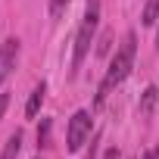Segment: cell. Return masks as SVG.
I'll return each instance as SVG.
<instances>
[{"label":"cell","mask_w":159,"mask_h":159,"mask_svg":"<svg viewBox=\"0 0 159 159\" xmlns=\"http://www.w3.org/2000/svg\"><path fill=\"white\" fill-rule=\"evenodd\" d=\"M156 47H159V34H156Z\"/></svg>","instance_id":"obj_15"},{"label":"cell","mask_w":159,"mask_h":159,"mask_svg":"<svg viewBox=\"0 0 159 159\" xmlns=\"http://www.w3.org/2000/svg\"><path fill=\"white\" fill-rule=\"evenodd\" d=\"M7 106H10V94H0V119H3V112H7Z\"/></svg>","instance_id":"obj_12"},{"label":"cell","mask_w":159,"mask_h":159,"mask_svg":"<svg viewBox=\"0 0 159 159\" xmlns=\"http://www.w3.org/2000/svg\"><path fill=\"white\" fill-rule=\"evenodd\" d=\"M143 159H159V143H156V147H150V150L143 153Z\"/></svg>","instance_id":"obj_13"},{"label":"cell","mask_w":159,"mask_h":159,"mask_svg":"<svg viewBox=\"0 0 159 159\" xmlns=\"http://www.w3.org/2000/svg\"><path fill=\"white\" fill-rule=\"evenodd\" d=\"M66 7H69V0H50V16L59 19V16L66 13Z\"/></svg>","instance_id":"obj_10"},{"label":"cell","mask_w":159,"mask_h":159,"mask_svg":"<svg viewBox=\"0 0 159 159\" xmlns=\"http://www.w3.org/2000/svg\"><path fill=\"white\" fill-rule=\"evenodd\" d=\"M134 53H137V38H134V31H128L125 41L119 44V50H116L109 69H106V78H103L100 88H97V106H103V103H106V94L131 75V69H134Z\"/></svg>","instance_id":"obj_1"},{"label":"cell","mask_w":159,"mask_h":159,"mask_svg":"<svg viewBox=\"0 0 159 159\" xmlns=\"http://www.w3.org/2000/svg\"><path fill=\"white\" fill-rule=\"evenodd\" d=\"M16 59H19V41L10 38V41H3V47H0V88H3V81L13 75Z\"/></svg>","instance_id":"obj_4"},{"label":"cell","mask_w":159,"mask_h":159,"mask_svg":"<svg viewBox=\"0 0 159 159\" xmlns=\"http://www.w3.org/2000/svg\"><path fill=\"white\" fill-rule=\"evenodd\" d=\"M106 50H109V34H103L100 44H97V53H106Z\"/></svg>","instance_id":"obj_11"},{"label":"cell","mask_w":159,"mask_h":159,"mask_svg":"<svg viewBox=\"0 0 159 159\" xmlns=\"http://www.w3.org/2000/svg\"><path fill=\"white\" fill-rule=\"evenodd\" d=\"M156 19H159V0H147L140 22H143V25H156Z\"/></svg>","instance_id":"obj_8"},{"label":"cell","mask_w":159,"mask_h":159,"mask_svg":"<svg viewBox=\"0 0 159 159\" xmlns=\"http://www.w3.org/2000/svg\"><path fill=\"white\" fill-rule=\"evenodd\" d=\"M47 143H50V119H44L38 128V147H47Z\"/></svg>","instance_id":"obj_9"},{"label":"cell","mask_w":159,"mask_h":159,"mask_svg":"<svg viewBox=\"0 0 159 159\" xmlns=\"http://www.w3.org/2000/svg\"><path fill=\"white\" fill-rule=\"evenodd\" d=\"M97 22H100V0H88L84 7V19H81V28L75 34V53H72V72L81 69L84 56L91 53V44H94V31H97Z\"/></svg>","instance_id":"obj_2"},{"label":"cell","mask_w":159,"mask_h":159,"mask_svg":"<svg viewBox=\"0 0 159 159\" xmlns=\"http://www.w3.org/2000/svg\"><path fill=\"white\" fill-rule=\"evenodd\" d=\"M91 128H94V119H91V112H88V109H78V112L69 119V131H66V150H69V153H78V150H81V143L88 140Z\"/></svg>","instance_id":"obj_3"},{"label":"cell","mask_w":159,"mask_h":159,"mask_svg":"<svg viewBox=\"0 0 159 159\" xmlns=\"http://www.w3.org/2000/svg\"><path fill=\"white\" fill-rule=\"evenodd\" d=\"M19 150H22V131H13L3 143V156L0 159H19Z\"/></svg>","instance_id":"obj_6"},{"label":"cell","mask_w":159,"mask_h":159,"mask_svg":"<svg viewBox=\"0 0 159 159\" xmlns=\"http://www.w3.org/2000/svg\"><path fill=\"white\" fill-rule=\"evenodd\" d=\"M44 94H47V84L41 81V84L31 91L28 103H25V116H28V119H34V116H38V109H41V103H44Z\"/></svg>","instance_id":"obj_5"},{"label":"cell","mask_w":159,"mask_h":159,"mask_svg":"<svg viewBox=\"0 0 159 159\" xmlns=\"http://www.w3.org/2000/svg\"><path fill=\"white\" fill-rule=\"evenodd\" d=\"M156 100H159V91H156V88H147V91H143V97H140V106H137L143 119H147V116L153 112V106H156Z\"/></svg>","instance_id":"obj_7"},{"label":"cell","mask_w":159,"mask_h":159,"mask_svg":"<svg viewBox=\"0 0 159 159\" xmlns=\"http://www.w3.org/2000/svg\"><path fill=\"white\" fill-rule=\"evenodd\" d=\"M103 159H122V153H119V150H116V147H109V150H106V156H103Z\"/></svg>","instance_id":"obj_14"}]
</instances>
